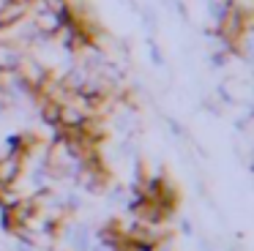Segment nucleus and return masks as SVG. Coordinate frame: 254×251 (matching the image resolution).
Masks as SVG:
<instances>
[{"label": "nucleus", "instance_id": "obj_2", "mask_svg": "<svg viewBox=\"0 0 254 251\" xmlns=\"http://www.w3.org/2000/svg\"><path fill=\"white\" fill-rule=\"evenodd\" d=\"M150 251H175V243H172L170 238H161V240H156V243L150 246Z\"/></svg>", "mask_w": 254, "mask_h": 251}, {"label": "nucleus", "instance_id": "obj_1", "mask_svg": "<svg viewBox=\"0 0 254 251\" xmlns=\"http://www.w3.org/2000/svg\"><path fill=\"white\" fill-rule=\"evenodd\" d=\"M227 5L232 11H238L241 16H249V19L254 16V0H227Z\"/></svg>", "mask_w": 254, "mask_h": 251}]
</instances>
